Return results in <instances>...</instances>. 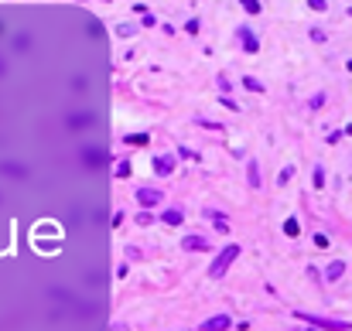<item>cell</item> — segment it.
Listing matches in <instances>:
<instances>
[{"mask_svg":"<svg viewBox=\"0 0 352 331\" xmlns=\"http://www.w3.org/2000/svg\"><path fill=\"white\" fill-rule=\"evenodd\" d=\"M127 174H130V164H127V161H123V164H120V167H117V178H127Z\"/></svg>","mask_w":352,"mask_h":331,"instance_id":"obj_22","label":"cell"},{"mask_svg":"<svg viewBox=\"0 0 352 331\" xmlns=\"http://www.w3.org/2000/svg\"><path fill=\"white\" fill-rule=\"evenodd\" d=\"M246 178H250V188H260V164L257 161L246 164Z\"/></svg>","mask_w":352,"mask_h":331,"instance_id":"obj_9","label":"cell"},{"mask_svg":"<svg viewBox=\"0 0 352 331\" xmlns=\"http://www.w3.org/2000/svg\"><path fill=\"white\" fill-rule=\"evenodd\" d=\"M161 219H164L168 225H181V222H185V212H178V208H168Z\"/></svg>","mask_w":352,"mask_h":331,"instance_id":"obj_10","label":"cell"},{"mask_svg":"<svg viewBox=\"0 0 352 331\" xmlns=\"http://www.w3.org/2000/svg\"><path fill=\"white\" fill-rule=\"evenodd\" d=\"M243 85H246L250 92H260V89H264V82H257L253 75H246V79H243Z\"/></svg>","mask_w":352,"mask_h":331,"instance_id":"obj_14","label":"cell"},{"mask_svg":"<svg viewBox=\"0 0 352 331\" xmlns=\"http://www.w3.org/2000/svg\"><path fill=\"white\" fill-rule=\"evenodd\" d=\"M185 31H188V34H199V21H195V17H192V21H188V24H185Z\"/></svg>","mask_w":352,"mask_h":331,"instance_id":"obj_21","label":"cell"},{"mask_svg":"<svg viewBox=\"0 0 352 331\" xmlns=\"http://www.w3.org/2000/svg\"><path fill=\"white\" fill-rule=\"evenodd\" d=\"M284 232H287V236H297V232H301L297 219H287V222H284Z\"/></svg>","mask_w":352,"mask_h":331,"instance_id":"obj_15","label":"cell"},{"mask_svg":"<svg viewBox=\"0 0 352 331\" xmlns=\"http://www.w3.org/2000/svg\"><path fill=\"white\" fill-rule=\"evenodd\" d=\"M236 256H239V246H226V249L209 263V276H212V280L226 276V270H229V263H236Z\"/></svg>","mask_w":352,"mask_h":331,"instance_id":"obj_1","label":"cell"},{"mask_svg":"<svg viewBox=\"0 0 352 331\" xmlns=\"http://www.w3.org/2000/svg\"><path fill=\"white\" fill-rule=\"evenodd\" d=\"M215 82H219V92H229V89H233V82H229V79H226V75H219V79H215Z\"/></svg>","mask_w":352,"mask_h":331,"instance_id":"obj_17","label":"cell"},{"mask_svg":"<svg viewBox=\"0 0 352 331\" xmlns=\"http://www.w3.org/2000/svg\"><path fill=\"white\" fill-rule=\"evenodd\" d=\"M229 325H233V321H229L226 314H215V318H209L202 328H205V331H222V328H229Z\"/></svg>","mask_w":352,"mask_h":331,"instance_id":"obj_7","label":"cell"},{"mask_svg":"<svg viewBox=\"0 0 352 331\" xmlns=\"http://www.w3.org/2000/svg\"><path fill=\"white\" fill-rule=\"evenodd\" d=\"M236 38H239V41H243V48H246V52H250V55H257V52H260V41H257V38H253V31H250V28H246V24H239V28H236Z\"/></svg>","mask_w":352,"mask_h":331,"instance_id":"obj_3","label":"cell"},{"mask_svg":"<svg viewBox=\"0 0 352 331\" xmlns=\"http://www.w3.org/2000/svg\"><path fill=\"white\" fill-rule=\"evenodd\" d=\"M325 276H328V280H342V276H346V263H342V260H339V263H332Z\"/></svg>","mask_w":352,"mask_h":331,"instance_id":"obj_12","label":"cell"},{"mask_svg":"<svg viewBox=\"0 0 352 331\" xmlns=\"http://www.w3.org/2000/svg\"><path fill=\"white\" fill-rule=\"evenodd\" d=\"M181 246H185L188 253H209V239H202V236H185Z\"/></svg>","mask_w":352,"mask_h":331,"instance_id":"obj_5","label":"cell"},{"mask_svg":"<svg viewBox=\"0 0 352 331\" xmlns=\"http://www.w3.org/2000/svg\"><path fill=\"white\" fill-rule=\"evenodd\" d=\"M294 318H297V321H308V325H318V328H346L342 321H328V318H318V314H301V311H297Z\"/></svg>","mask_w":352,"mask_h":331,"instance_id":"obj_4","label":"cell"},{"mask_svg":"<svg viewBox=\"0 0 352 331\" xmlns=\"http://www.w3.org/2000/svg\"><path fill=\"white\" fill-rule=\"evenodd\" d=\"M239 3H243V10H246V14H260V10H264V7H260V0H239Z\"/></svg>","mask_w":352,"mask_h":331,"instance_id":"obj_13","label":"cell"},{"mask_svg":"<svg viewBox=\"0 0 352 331\" xmlns=\"http://www.w3.org/2000/svg\"><path fill=\"white\" fill-rule=\"evenodd\" d=\"M137 222H141V225H150V222H154V215H150V212H147V208H144L141 215H137Z\"/></svg>","mask_w":352,"mask_h":331,"instance_id":"obj_19","label":"cell"},{"mask_svg":"<svg viewBox=\"0 0 352 331\" xmlns=\"http://www.w3.org/2000/svg\"><path fill=\"white\" fill-rule=\"evenodd\" d=\"M134 34H137V24H130V21L117 24V38H134Z\"/></svg>","mask_w":352,"mask_h":331,"instance_id":"obj_11","label":"cell"},{"mask_svg":"<svg viewBox=\"0 0 352 331\" xmlns=\"http://www.w3.org/2000/svg\"><path fill=\"white\" fill-rule=\"evenodd\" d=\"M308 3H311V10H325L328 7V0H308Z\"/></svg>","mask_w":352,"mask_h":331,"instance_id":"obj_23","label":"cell"},{"mask_svg":"<svg viewBox=\"0 0 352 331\" xmlns=\"http://www.w3.org/2000/svg\"><path fill=\"white\" fill-rule=\"evenodd\" d=\"M127 140H130V143H147V133H130Z\"/></svg>","mask_w":352,"mask_h":331,"instance_id":"obj_20","label":"cell"},{"mask_svg":"<svg viewBox=\"0 0 352 331\" xmlns=\"http://www.w3.org/2000/svg\"><path fill=\"white\" fill-rule=\"evenodd\" d=\"M322 185H325V171H322V167H315V188L322 192Z\"/></svg>","mask_w":352,"mask_h":331,"instance_id":"obj_18","label":"cell"},{"mask_svg":"<svg viewBox=\"0 0 352 331\" xmlns=\"http://www.w3.org/2000/svg\"><path fill=\"white\" fill-rule=\"evenodd\" d=\"M137 201H141V208L161 205V201H164V192H157V188H137Z\"/></svg>","mask_w":352,"mask_h":331,"instance_id":"obj_2","label":"cell"},{"mask_svg":"<svg viewBox=\"0 0 352 331\" xmlns=\"http://www.w3.org/2000/svg\"><path fill=\"white\" fill-rule=\"evenodd\" d=\"M291 178H294V164H291V167H284V171H281V178H277V185H287Z\"/></svg>","mask_w":352,"mask_h":331,"instance_id":"obj_16","label":"cell"},{"mask_svg":"<svg viewBox=\"0 0 352 331\" xmlns=\"http://www.w3.org/2000/svg\"><path fill=\"white\" fill-rule=\"evenodd\" d=\"M154 171L157 174H171L175 171V157H154Z\"/></svg>","mask_w":352,"mask_h":331,"instance_id":"obj_8","label":"cell"},{"mask_svg":"<svg viewBox=\"0 0 352 331\" xmlns=\"http://www.w3.org/2000/svg\"><path fill=\"white\" fill-rule=\"evenodd\" d=\"M205 219H212V225H215L219 232H229V215H226V212H205Z\"/></svg>","mask_w":352,"mask_h":331,"instance_id":"obj_6","label":"cell"}]
</instances>
